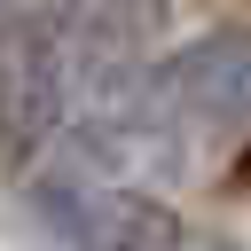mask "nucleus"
I'll return each instance as SVG.
<instances>
[{"mask_svg": "<svg viewBox=\"0 0 251 251\" xmlns=\"http://www.w3.org/2000/svg\"><path fill=\"white\" fill-rule=\"evenodd\" d=\"M173 102L196 118H251V31H212L173 55Z\"/></svg>", "mask_w": 251, "mask_h": 251, "instance_id": "f257e3e1", "label": "nucleus"}, {"mask_svg": "<svg viewBox=\"0 0 251 251\" xmlns=\"http://www.w3.org/2000/svg\"><path fill=\"white\" fill-rule=\"evenodd\" d=\"M235 180H243V188H251V149H243V165H235Z\"/></svg>", "mask_w": 251, "mask_h": 251, "instance_id": "f03ea898", "label": "nucleus"}]
</instances>
